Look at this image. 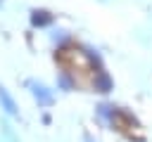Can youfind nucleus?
Segmentation results:
<instances>
[{
    "instance_id": "f257e3e1",
    "label": "nucleus",
    "mask_w": 152,
    "mask_h": 142,
    "mask_svg": "<svg viewBox=\"0 0 152 142\" xmlns=\"http://www.w3.org/2000/svg\"><path fill=\"white\" fill-rule=\"evenodd\" d=\"M26 88L31 90L33 99L38 102V106H50V104L55 102V95H52V90H50L48 85H43V83H38V80H26Z\"/></svg>"
},
{
    "instance_id": "f03ea898",
    "label": "nucleus",
    "mask_w": 152,
    "mask_h": 142,
    "mask_svg": "<svg viewBox=\"0 0 152 142\" xmlns=\"http://www.w3.org/2000/svg\"><path fill=\"white\" fill-rule=\"evenodd\" d=\"M93 88H95L97 92H109V90L114 88V80L109 78V73H107L104 69H100V71H95V78H93Z\"/></svg>"
},
{
    "instance_id": "7ed1b4c3",
    "label": "nucleus",
    "mask_w": 152,
    "mask_h": 142,
    "mask_svg": "<svg viewBox=\"0 0 152 142\" xmlns=\"http://www.w3.org/2000/svg\"><path fill=\"white\" fill-rule=\"evenodd\" d=\"M0 106L10 114V116H19V109H17V102H14V97L10 95V90L5 88V85H0Z\"/></svg>"
},
{
    "instance_id": "20e7f679",
    "label": "nucleus",
    "mask_w": 152,
    "mask_h": 142,
    "mask_svg": "<svg viewBox=\"0 0 152 142\" xmlns=\"http://www.w3.org/2000/svg\"><path fill=\"white\" fill-rule=\"evenodd\" d=\"M55 21V17L48 12V9H33L31 12V24L36 26V28H45V26H50Z\"/></svg>"
},
{
    "instance_id": "39448f33",
    "label": "nucleus",
    "mask_w": 152,
    "mask_h": 142,
    "mask_svg": "<svg viewBox=\"0 0 152 142\" xmlns=\"http://www.w3.org/2000/svg\"><path fill=\"white\" fill-rule=\"evenodd\" d=\"M57 85H59L62 90H71V88H74V80H71L66 73H59V76H57Z\"/></svg>"
},
{
    "instance_id": "423d86ee",
    "label": "nucleus",
    "mask_w": 152,
    "mask_h": 142,
    "mask_svg": "<svg viewBox=\"0 0 152 142\" xmlns=\"http://www.w3.org/2000/svg\"><path fill=\"white\" fill-rule=\"evenodd\" d=\"M83 142H95V140H93L90 135H86V137H83Z\"/></svg>"
}]
</instances>
